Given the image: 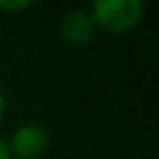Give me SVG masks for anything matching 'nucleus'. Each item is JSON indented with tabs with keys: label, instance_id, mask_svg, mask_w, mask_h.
I'll return each instance as SVG.
<instances>
[{
	"label": "nucleus",
	"instance_id": "obj_1",
	"mask_svg": "<svg viewBox=\"0 0 159 159\" xmlns=\"http://www.w3.org/2000/svg\"><path fill=\"white\" fill-rule=\"evenodd\" d=\"M145 5L140 0H98L91 7V21L105 33H126L140 24Z\"/></svg>",
	"mask_w": 159,
	"mask_h": 159
},
{
	"label": "nucleus",
	"instance_id": "obj_2",
	"mask_svg": "<svg viewBox=\"0 0 159 159\" xmlns=\"http://www.w3.org/2000/svg\"><path fill=\"white\" fill-rule=\"evenodd\" d=\"M7 148H10V154L16 159H38L49 148V134L42 124L26 122L14 129Z\"/></svg>",
	"mask_w": 159,
	"mask_h": 159
},
{
	"label": "nucleus",
	"instance_id": "obj_3",
	"mask_svg": "<svg viewBox=\"0 0 159 159\" xmlns=\"http://www.w3.org/2000/svg\"><path fill=\"white\" fill-rule=\"evenodd\" d=\"M96 35V26L91 21V14L84 10H73L61 19V38L75 47L89 45Z\"/></svg>",
	"mask_w": 159,
	"mask_h": 159
},
{
	"label": "nucleus",
	"instance_id": "obj_4",
	"mask_svg": "<svg viewBox=\"0 0 159 159\" xmlns=\"http://www.w3.org/2000/svg\"><path fill=\"white\" fill-rule=\"evenodd\" d=\"M26 7H30L28 0H19V2H2V0H0V10L2 12H21V10H26Z\"/></svg>",
	"mask_w": 159,
	"mask_h": 159
},
{
	"label": "nucleus",
	"instance_id": "obj_5",
	"mask_svg": "<svg viewBox=\"0 0 159 159\" xmlns=\"http://www.w3.org/2000/svg\"><path fill=\"white\" fill-rule=\"evenodd\" d=\"M0 159H12L10 148H7V140H2V138H0Z\"/></svg>",
	"mask_w": 159,
	"mask_h": 159
},
{
	"label": "nucleus",
	"instance_id": "obj_6",
	"mask_svg": "<svg viewBox=\"0 0 159 159\" xmlns=\"http://www.w3.org/2000/svg\"><path fill=\"white\" fill-rule=\"evenodd\" d=\"M5 108H7V101H5V96H2V91H0V119L5 117Z\"/></svg>",
	"mask_w": 159,
	"mask_h": 159
}]
</instances>
